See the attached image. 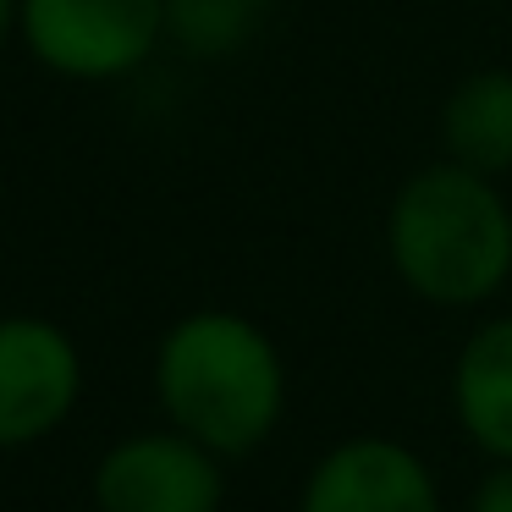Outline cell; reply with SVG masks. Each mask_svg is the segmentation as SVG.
I'll return each mask as SVG.
<instances>
[{
    "label": "cell",
    "instance_id": "1",
    "mask_svg": "<svg viewBox=\"0 0 512 512\" xmlns=\"http://www.w3.org/2000/svg\"><path fill=\"white\" fill-rule=\"evenodd\" d=\"M155 397L171 430L215 457H248L287 419V358L237 309H193L155 347Z\"/></svg>",
    "mask_w": 512,
    "mask_h": 512
},
{
    "label": "cell",
    "instance_id": "2",
    "mask_svg": "<svg viewBox=\"0 0 512 512\" xmlns=\"http://www.w3.org/2000/svg\"><path fill=\"white\" fill-rule=\"evenodd\" d=\"M386 265L430 309H485L512 281V204L496 177L430 160L386 204Z\"/></svg>",
    "mask_w": 512,
    "mask_h": 512
},
{
    "label": "cell",
    "instance_id": "3",
    "mask_svg": "<svg viewBox=\"0 0 512 512\" xmlns=\"http://www.w3.org/2000/svg\"><path fill=\"white\" fill-rule=\"evenodd\" d=\"M17 34L72 83L133 78L166 39V0H23Z\"/></svg>",
    "mask_w": 512,
    "mask_h": 512
},
{
    "label": "cell",
    "instance_id": "4",
    "mask_svg": "<svg viewBox=\"0 0 512 512\" xmlns=\"http://www.w3.org/2000/svg\"><path fill=\"white\" fill-rule=\"evenodd\" d=\"M226 457L182 430H138L105 446L94 463V507L100 512H221Z\"/></svg>",
    "mask_w": 512,
    "mask_h": 512
},
{
    "label": "cell",
    "instance_id": "5",
    "mask_svg": "<svg viewBox=\"0 0 512 512\" xmlns=\"http://www.w3.org/2000/svg\"><path fill=\"white\" fill-rule=\"evenodd\" d=\"M83 397V353L45 314L0 320V452L34 446L72 419Z\"/></svg>",
    "mask_w": 512,
    "mask_h": 512
},
{
    "label": "cell",
    "instance_id": "6",
    "mask_svg": "<svg viewBox=\"0 0 512 512\" xmlns=\"http://www.w3.org/2000/svg\"><path fill=\"white\" fill-rule=\"evenodd\" d=\"M298 512H446V496L430 457L408 441L347 435L309 463Z\"/></svg>",
    "mask_w": 512,
    "mask_h": 512
},
{
    "label": "cell",
    "instance_id": "7",
    "mask_svg": "<svg viewBox=\"0 0 512 512\" xmlns=\"http://www.w3.org/2000/svg\"><path fill=\"white\" fill-rule=\"evenodd\" d=\"M452 419L485 463H512V314H490L452 358Z\"/></svg>",
    "mask_w": 512,
    "mask_h": 512
},
{
    "label": "cell",
    "instance_id": "8",
    "mask_svg": "<svg viewBox=\"0 0 512 512\" xmlns=\"http://www.w3.org/2000/svg\"><path fill=\"white\" fill-rule=\"evenodd\" d=\"M441 155L479 177L512 171V67H479L441 100Z\"/></svg>",
    "mask_w": 512,
    "mask_h": 512
},
{
    "label": "cell",
    "instance_id": "9",
    "mask_svg": "<svg viewBox=\"0 0 512 512\" xmlns=\"http://www.w3.org/2000/svg\"><path fill=\"white\" fill-rule=\"evenodd\" d=\"M254 17L243 0H166V39L193 61H221L243 50Z\"/></svg>",
    "mask_w": 512,
    "mask_h": 512
},
{
    "label": "cell",
    "instance_id": "10",
    "mask_svg": "<svg viewBox=\"0 0 512 512\" xmlns=\"http://www.w3.org/2000/svg\"><path fill=\"white\" fill-rule=\"evenodd\" d=\"M463 512H512V463H490L485 474L474 479Z\"/></svg>",
    "mask_w": 512,
    "mask_h": 512
},
{
    "label": "cell",
    "instance_id": "11",
    "mask_svg": "<svg viewBox=\"0 0 512 512\" xmlns=\"http://www.w3.org/2000/svg\"><path fill=\"white\" fill-rule=\"evenodd\" d=\"M17 17H23V0H0V45L17 34Z\"/></svg>",
    "mask_w": 512,
    "mask_h": 512
},
{
    "label": "cell",
    "instance_id": "12",
    "mask_svg": "<svg viewBox=\"0 0 512 512\" xmlns=\"http://www.w3.org/2000/svg\"><path fill=\"white\" fill-rule=\"evenodd\" d=\"M243 6H248V12H265V6H270V0H243Z\"/></svg>",
    "mask_w": 512,
    "mask_h": 512
}]
</instances>
